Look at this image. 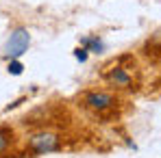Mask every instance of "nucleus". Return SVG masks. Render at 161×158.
I'll use <instances>...</instances> for the list:
<instances>
[{
    "label": "nucleus",
    "mask_w": 161,
    "mask_h": 158,
    "mask_svg": "<svg viewBox=\"0 0 161 158\" xmlns=\"http://www.w3.org/2000/svg\"><path fill=\"white\" fill-rule=\"evenodd\" d=\"M13 145V130L11 128H0V154H4Z\"/></svg>",
    "instance_id": "7"
},
{
    "label": "nucleus",
    "mask_w": 161,
    "mask_h": 158,
    "mask_svg": "<svg viewBox=\"0 0 161 158\" xmlns=\"http://www.w3.org/2000/svg\"><path fill=\"white\" fill-rule=\"evenodd\" d=\"M131 69H133V67H124V65L115 63L113 67H109L103 76H105L109 87H113V89H118V91H133L135 87H137V80H135Z\"/></svg>",
    "instance_id": "3"
},
{
    "label": "nucleus",
    "mask_w": 161,
    "mask_h": 158,
    "mask_svg": "<svg viewBox=\"0 0 161 158\" xmlns=\"http://www.w3.org/2000/svg\"><path fill=\"white\" fill-rule=\"evenodd\" d=\"M63 147V139L61 134L48 128L35 130L33 134L26 136V152L33 156H44V154H54Z\"/></svg>",
    "instance_id": "1"
},
{
    "label": "nucleus",
    "mask_w": 161,
    "mask_h": 158,
    "mask_svg": "<svg viewBox=\"0 0 161 158\" xmlns=\"http://www.w3.org/2000/svg\"><path fill=\"white\" fill-rule=\"evenodd\" d=\"M80 102L87 110L96 113V115H105L109 110H113L118 106V95L111 93V91H98V89H92V91H85L80 95Z\"/></svg>",
    "instance_id": "2"
},
{
    "label": "nucleus",
    "mask_w": 161,
    "mask_h": 158,
    "mask_svg": "<svg viewBox=\"0 0 161 158\" xmlns=\"http://www.w3.org/2000/svg\"><path fill=\"white\" fill-rule=\"evenodd\" d=\"M7 69H9V74L20 76V74H22V69H24V65H22L18 59H11V63H9V67H7Z\"/></svg>",
    "instance_id": "8"
},
{
    "label": "nucleus",
    "mask_w": 161,
    "mask_h": 158,
    "mask_svg": "<svg viewBox=\"0 0 161 158\" xmlns=\"http://www.w3.org/2000/svg\"><path fill=\"white\" fill-rule=\"evenodd\" d=\"M74 56H76V61L85 63V61H87V56H89V50L80 46V48H76V50H74Z\"/></svg>",
    "instance_id": "9"
},
{
    "label": "nucleus",
    "mask_w": 161,
    "mask_h": 158,
    "mask_svg": "<svg viewBox=\"0 0 161 158\" xmlns=\"http://www.w3.org/2000/svg\"><path fill=\"white\" fill-rule=\"evenodd\" d=\"M80 46L87 48L89 52H94V54H100L105 50V43H103L100 37H83V39H80Z\"/></svg>",
    "instance_id": "6"
},
{
    "label": "nucleus",
    "mask_w": 161,
    "mask_h": 158,
    "mask_svg": "<svg viewBox=\"0 0 161 158\" xmlns=\"http://www.w3.org/2000/svg\"><path fill=\"white\" fill-rule=\"evenodd\" d=\"M31 46V35L24 26H18L15 30H11L9 39H7V46H4V56L9 59H20L22 54L28 50Z\"/></svg>",
    "instance_id": "4"
},
{
    "label": "nucleus",
    "mask_w": 161,
    "mask_h": 158,
    "mask_svg": "<svg viewBox=\"0 0 161 158\" xmlns=\"http://www.w3.org/2000/svg\"><path fill=\"white\" fill-rule=\"evenodd\" d=\"M142 52L146 54L148 59H153V61H159V59H161V28H159V30H155V33L148 37V41L144 43Z\"/></svg>",
    "instance_id": "5"
}]
</instances>
